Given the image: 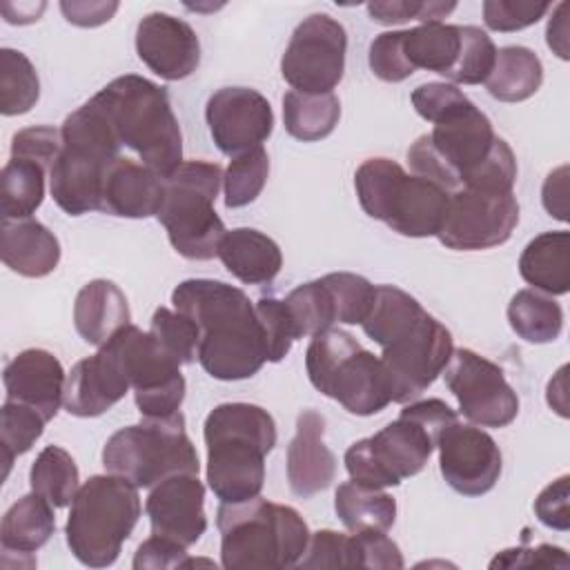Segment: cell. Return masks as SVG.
Here are the masks:
<instances>
[{
	"label": "cell",
	"instance_id": "681fc988",
	"mask_svg": "<svg viewBox=\"0 0 570 570\" xmlns=\"http://www.w3.org/2000/svg\"><path fill=\"white\" fill-rule=\"evenodd\" d=\"M470 102L472 100L452 82H423L412 91V105L416 114L432 125L452 118Z\"/></svg>",
	"mask_w": 570,
	"mask_h": 570
},
{
	"label": "cell",
	"instance_id": "7dc6e473",
	"mask_svg": "<svg viewBox=\"0 0 570 570\" xmlns=\"http://www.w3.org/2000/svg\"><path fill=\"white\" fill-rule=\"evenodd\" d=\"M517 180V158L510 145L497 136L488 158L463 180L461 187L490 191V194H510Z\"/></svg>",
	"mask_w": 570,
	"mask_h": 570
},
{
	"label": "cell",
	"instance_id": "2e32d148",
	"mask_svg": "<svg viewBox=\"0 0 570 570\" xmlns=\"http://www.w3.org/2000/svg\"><path fill=\"white\" fill-rule=\"evenodd\" d=\"M448 390L459 401L461 414L481 428H505L519 414V396L503 370L485 356L459 347L441 372Z\"/></svg>",
	"mask_w": 570,
	"mask_h": 570
},
{
	"label": "cell",
	"instance_id": "c3c4849f",
	"mask_svg": "<svg viewBox=\"0 0 570 570\" xmlns=\"http://www.w3.org/2000/svg\"><path fill=\"white\" fill-rule=\"evenodd\" d=\"M301 568H358V552L354 534L334 530H318L309 534L305 554L298 561Z\"/></svg>",
	"mask_w": 570,
	"mask_h": 570
},
{
	"label": "cell",
	"instance_id": "7402d4cb",
	"mask_svg": "<svg viewBox=\"0 0 570 570\" xmlns=\"http://www.w3.org/2000/svg\"><path fill=\"white\" fill-rule=\"evenodd\" d=\"M7 399L38 410L47 421L58 414L65 396L67 374L62 363L47 350L29 347L16 354L2 372Z\"/></svg>",
	"mask_w": 570,
	"mask_h": 570
},
{
	"label": "cell",
	"instance_id": "816d5d0a",
	"mask_svg": "<svg viewBox=\"0 0 570 570\" xmlns=\"http://www.w3.org/2000/svg\"><path fill=\"white\" fill-rule=\"evenodd\" d=\"M367 62L372 73L385 82H401L414 73L403 53V31L379 33L370 42Z\"/></svg>",
	"mask_w": 570,
	"mask_h": 570
},
{
	"label": "cell",
	"instance_id": "d590c367",
	"mask_svg": "<svg viewBox=\"0 0 570 570\" xmlns=\"http://www.w3.org/2000/svg\"><path fill=\"white\" fill-rule=\"evenodd\" d=\"M423 314L425 309L421 307V303L401 287L376 285L372 309L361 323V327L367 338L385 347L403 332H407Z\"/></svg>",
	"mask_w": 570,
	"mask_h": 570
},
{
	"label": "cell",
	"instance_id": "d4e9b609",
	"mask_svg": "<svg viewBox=\"0 0 570 570\" xmlns=\"http://www.w3.org/2000/svg\"><path fill=\"white\" fill-rule=\"evenodd\" d=\"M165 196V180L131 158L118 156L105 171L100 212L118 218L156 216Z\"/></svg>",
	"mask_w": 570,
	"mask_h": 570
},
{
	"label": "cell",
	"instance_id": "94428289",
	"mask_svg": "<svg viewBox=\"0 0 570 570\" xmlns=\"http://www.w3.org/2000/svg\"><path fill=\"white\" fill-rule=\"evenodd\" d=\"M60 11L69 24L98 27L111 20L118 11V2H60Z\"/></svg>",
	"mask_w": 570,
	"mask_h": 570
},
{
	"label": "cell",
	"instance_id": "91938a15",
	"mask_svg": "<svg viewBox=\"0 0 570 570\" xmlns=\"http://www.w3.org/2000/svg\"><path fill=\"white\" fill-rule=\"evenodd\" d=\"M403 416L416 421L419 425H423L434 441H439V434L456 421V412L441 399H423V401H410V405H405L401 410Z\"/></svg>",
	"mask_w": 570,
	"mask_h": 570
},
{
	"label": "cell",
	"instance_id": "ab89813d",
	"mask_svg": "<svg viewBox=\"0 0 570 570\" xmlns=\"http://www.w3.org/2000/svg\"><path fill=\"white\" fill-rule=\"evenodd\" d=\"M269 176V156L263 145L247 149L238 156H232L225 174H223V189H225V207L238 209L254 203Z\"/></svg>",
	"mask_w": 570,
	"mask_h": 570
},
{
	"label": "cell",
	"instance_id": "277c9868",
	"mask_svg": "<svg viewBox=\"0 0 570 570\" xmlns=\"http://www.w3.org/2000/svg\"><path fill=\"white\" fill-rule=\"evenodd\" d=\"M120 145L129 147L145 167L167 178L183 163V134L165 87L125 73L98 94Z\"/></svg>",
	"mask_w": 570,
	"mask_h": 570
},
{
	"label": "cell",
	"instance_id": "8d00e7d4",
	"mask_svg": "<svg viewBox=\"0 0 570 570\" xmlns=\"http://www.w3.org/2000/svg\"><path fill=\"white\" fill-rule=\"evenodd\" d=\"M47 169L33 160L11 158L0 176L2 218H29L45 200Z\"/></svg>",
	"mask_w": 570,
	"mask_h": 570
},
{
	"label": "cell",
	"instance_id": "603a6c76",
	"mask_svg": "<svg viewBox=\"0 0 570 570\" xmlns=\"http://www.w3.org/2000/svg\"><path fill=\"white\" fill-rule=\"evenodd\" d=\"M129 387L114 354L100 345L94 356L78 361L67 374L62 405L69 414L80 419L100 416L111 410Z\"/></svg>",
	"mask_w": 570,
	"mask_h": 570
},
{
	"label": "cell",
	"instance_id": "d6a6232c",
	"mask_svg": "<svg viewBox=\"0 0 570 570\" xmlns=\"http://www.w3.org/2000/svg\"><path fill=\"white\" fill-rule=\"evenodd\" d=\"M459 47V24L425 22L412 29H403V53L412 71L428 69L445 78L456 62Z\"/></svg>",
	"mask_w": 570,
	"mask_h": 570
},
{
	"label": "cell",
	"instance_id": "9c48e42d",
	"mask_svg": "<svg viewBox=\"0 0 570 570\" xmlns=\"http://www.w3.org/2000/svg\"><path fill=\"white\" fill-rule=\"evenodd\" d=\"M165 180L163 205L156 214L171 247L189 261H212L225 236L214 209L223 169L218 163L183 160Z\"/></svg>",
	"mask_w": 570,
	"mask_h": 570
},
{
	"label": "cell",
	"instance_id": "680465c9",
	"mask_svg": "<svg viewBox=\"0 0 570 570\" xmlns=\"http://www.w3.org/2000/svg\"><path fill=\"white\" fill-rule=\"evenodd\" d=\"M568 568V554L559 546L541 543L537 548H510L497 554L490 568Z\"/></svg>",
	"mask_w": 570,
	"mask_h": 570
},
{
	"label": "cell",
	"instance_id": "be15d7a7",
	"mask_svg": "<svg viewBox=\"0 0 570 570\" xmlns=\"http://www.w3.org/2000/svg\"><path fill=\"white\" fill-rule=\"evenodd\" d=\"M568 2H559L552 9V16L548 18V27H546V42L548 47L561 58L568 60L570 58V49H568Z\"/></svg>",
	"mask_w": 570,
	"mask_h": 570
},
{
	"label": "cell",
	"instance_id": "db71d44e",
	"mask_svg": "<svg viewBox=\"0 0 570 570\" xmlns=\"http://www.w3.org/2000/svg\"><path fill=\"white\" fill-rule=\"evenodd\" d=\"M60 149H62L60 129H53L49 125H36L29 129H20L11 138V158L33 160V163L42 165L47 171H51Z\"/></svg>",
	"mask_w": 570,
	"mask_h": 570
},
{
	"label": "cell",
	"instance_id": "30bf717a",
	"mask_svg": "<svg viewBox=\"0 0 570 570\" xmlns=\"http://www.w3.org/2000/svg\"><path fill=\"white\" fill-rule=\"evenodd\" d=\"M102 465L136 488H154L174 474H198L200 461L185 432V416L142 419L114 432L102 448Z\"/></svg>",
	"mask_w": 570,
	"mask_h": 570
},
{
	"label": "cell",
	"instance_id": "d6986e66",
	"mask_svg": "<svg viewBox=\"0 0 570 570\" xmlns=\"http://www.w3.org/2000/svg\"><path fill=\"white\" fill-rule=\"evenodd\" d=\"M205 120L214 145L225 156H238L263 145L274 129L269 100L249 87H223L205 107Z\"/></svg>",
	"mask_w": 570,
	"mask_h": 570
},
{
	"label": "cell",
	"instance_id": "3957f363",
	"mask_svg": "<svg viewBox=\"0 0 570 570\" xmlns=\"http://www.w3.org/2000/svg\"><path fill=\"white\" fill-rule=\"evenodd\" d=\"M220 563L227 570H283L298 566L309 543V528L296 508L261 494L240 503H220Z\"/></svg>",
	"mask_w": 570,
	"mask_h": 570
},
{
	"label": "cell",
	"instance_id": "4fadbf2b",
	"mask_svg": "<svg viewBox=\"0 0 570 570\" xmlns=\"http://www.w3.org/2000/svg\"><path fill=\"white\" fill-rule=\"evenodd\" d=\"M434 448L436 441L423 425L399 414L376 434L352 443L343 461L352 481L370 488H392L419 474Z\"/></svg>",
	"mask_w": 570,
	"mask_h": 570
},
{
	"label": "cell",
	"instance_id": "74e56055",
	"mask_svg": "<svg viewBox=\"0 0 570 570\" xmlns=\"http://www.w3.org/2000/svg\"><path fill=\"white\" fill-rule=\"evenodd\" d=\"M29 485L53 508L69 505L80 488V472L73 456L60 445H47L31 463Z\"/></svg>",
	"mask_w": 570,
	"mask_h": 570
},
{
	"label": "cell",
	"instance_id": "8fae6325",
	"mask_svg": "<svg viewBox=\"0 0 570 570\" xmlns=\"http://www.w3.org/2000/svg\"><path fill=\"white\" fill-rule=\"evenodd\" d=\"M494 140L490 118L470 102L452 118L434 125L430 134L419 136L407 149V163L414 176L428 178L452 194L488 158Z\"/></svg>",
	"mask_w": 570,
	"mask_h": 570
},
{
	"label": "cell",
	"instance_id": "83f0119b",
	"mask_svg": "<svg viewBox=\"0 0 570 570\" xmlns=\"http://www.w3.org/2000/svg\"><path fill=\"white\" fill-rule=\"evenodd\" d=\"M218 258L225 269L245 285H267L283 267L278 243L254 227L225 232L218 245Z\"/></svg>",
	"mask_w": 570,
	"mask_h": 570
},
{
	"label": "cell",
	"instance_id": "ac0fdd59",
	"mask_svg": "<svg viewBox=\"0 0 570 570\" xmlns=\"http://www.w3.org/2000/svg\"><path fill=\"white\" fill-rule=\"evenodd\" d=\"M439 470L445 483L463 497L490 492L503 470V456L497 441L481 428L450 423L436 441Z\"/></svg>",
	"mask_w": 570,
	"mask_h": 570
},
{
	"label": "cell",
	"instance_id": "6f0895ef",
	"mask_svg": "<svg viewBox=\"0 0 570 570\" xmlns=\"http://www.w3.org/2000/svg\"><path fill=\"white\" fill-rule=\"evenodd\" d=\"M570 476L563 474L557 481L548 483L539 497L534 499V514L537 519L559 532H566L570 528V510H568V497H570V488H568Z\"/></svg>",
	"mask_w": 570,
	"mask_h": 570
},
{
	"label": "cell",
	"instance_id": "f6af8a7d",
	"mask_svg": "<svg viewBox=\"0 0 570 570\" xmlns=\"http://www.w3.org/2000/svg\"><path fill=\"white\" fill-rule=\"evenodd\" d=\"M321 281L332 294L336 321L345 325H361L372 309L376 285L352 272H332L321 276Z\"/></svg>",
	"mask_w": 570,
	"mask_h": 570
},
{
	"label": "cell",
	"instance_id": "11a10c76",
	"mask_svg": "<svg viewBox=\"0 0 570 570\" xmlns=\"http://www.w3.org/2000/svg\"><path fill=\"white\" fill-rule=\"evenodd\" d=\"M358 552V568H374V570H394L403 568V554L399 546L381 530H365L352 532Z\"/></svg>",
	"mask_w": 570,
	"mask_h": 570
},
{
	"label": "cell",
	"instance_id": "1f68e13d",
	"mask_svg": "<svg viewBox=\"0 0 570 570\" xmlns=\"http://www.w3.org/2000/svg\"><path fill=\"white\" fill-rule=\"evenodd\" d=\"M334 510L350 532H387L396 521L394 497L383 492V488H370L356 481H345L336 488Z\"/></svg>",
	"mask_w": 570,
	"mask_h": 570
},
{
	"label": "cell",
	"instance_id": "ee69618b",
	"mask_svg": "<svg viewBox=\"0 0 570 570\" xmlns=\"http://www.w3.org/2000/svg\"><path fill=\"white\" fill-rule=\"evenodd\" d=\"M151 336L171 356L178 365L194 363L198 358V343L200 330L198 325L183 312H171L167 307H158L151 316Z\"/></svg>",
	"mask_w": 570,
	"mask_h": 570
},
{
	"label": "cell",
	"instance_id": "7bdbcfd3",
	"mask_svg": "<svg viewBox=\"0 0 570 570\" xmlns=\"http://www.w3.org/2000/svg\"><path fill=\"white\" fill-rule=\"evenodd\" d=\"M459 33H461L459 56L445 78L452 85H481L488 80L494 67L497 47L481 27L459 24Z\"/></svg>",
	"mask_w": 570,
	"mask_h": 570
},
{
	"label": "cell",
	"instance_id": "4316f807",
	"mask_svg": "<svg viewBox=\"0 0 570 570\" xmlns=\"http://www.w3.org/2000/svg\"><path fill=\"white\" fill-rule=\"evenodd\" d=\"M129 323V303L116 283L107 278H94L76 294L73 325L85 343L100 347Z\"/></svg>",
	"mask_w": 570,
	"mask_h": 570
},
{
	"label": "cell",
	"instance_id": "ba28073f",
	"mask_svg": "<svg viewBox=\"0 0 570 570\" xmlns=\"http://www.w3.org/2000/svg\"><path fill=\"white\" fill-rule=\"evenodd\" d=\"M305 370L309 383L350 414L372 416L392 403L381 356L363 350L350 332L330 327L316 334L305 352Z\"/></svg>",
	"mask_w": 570,
	"mask_h": 570
},
{
	"label": "cell",
	"instance_id": "52a82bcc",
	"mask_svg": "<svg viewBox=\"0 0 570 570\" xmlns=\"http://www.w3.org/2000/svg\"><path fill=\"white\" fill-rule=\"evenodd\" d=\"M361 209L407 238L436 236L448 212L450 191L441 185L407 176L390 158H367L354 174Z\"/></svg>",
	"mask_w": 570,
	"mask_h": 570
},
{
	"label": "cell",
	"instance_id": "60d3db41",
	"mask_svg": "<svg viewBox=\"0 0 570 570\" xmlns=\"http://www.w3.org/2000/svg\"><path fill=\"white\" fill-rule=\"evenodd\" d=\"M285 305L296 327V336H316L336 323V309L330 289L321 278L298 285L285 296Z\"/></svg>",
	"mask_w": 570,
	"mask_h": 570
},
{
	"label": "cell",
	"instance_id": "7c38bea8",
	"mask_svg": "<svg viewBox=\"0 0 570 570\" xmlns=\"http://www.w3.org/2000/svg\"><path fill=\"white\" fill-rule=\"evenodd\" d=\"M102 347L114 354L134 387L136 407L142 419H169L180 412L185 376L180 374V365L165 354L151 332H142L129 323Z\"/></svg>",
	"mask_w": 570,
	"mask_h": 570
},
{
	"label": "cell",
	"instance_id": "cb8c5ba5",
	"mask_svg": "<svg viewBox=\"0 0 570 570\" xmlns=\"http://www.w3.org/2000/svg\"><path fill=\"white\" fill-rule=\"evenodd\" d=\"M325 419L316 410H303L296 419V432L287 445L289 490L309 499L327 490L336 476V456L325 445Z\"/></svg>",
	"mask_w": 570,
	"mask_h": 570
},
{
	"label": "cell",
	"instance_id": "e575fe53",
	"mask_svg": "<svg viewBox=\"0 0 570 570\" xmlns=\"http://www.w3.org/2000/svg\"><path fill=\"white\" fill-rule=\"evenodd\" d=\"M508 323L525 343H552L563 330L561 305L532 287L519 289L508 305Z\"/></svg>",
	"mask_w": 570,
	"mask_h": 570
},
{
	"label": "cell",
	"instance_id": "b9f144b4",
	"mask_svg": "<svg viewBox=\"0 0 570 570\" xmlns=\"http://www.w3.org/2000/svg\"><path fill=\"white\" fill-rule=\"evenodd\" d=\"M49 421L27 403L7 399L0 410V445L4 454V476L16 456L31 450V445L40 439L45 425Z\"/></svg>",
	"mask_w": 570,
	"mask_h": 570
},
{
	"label": "cell",
	"instance_id": "5b68a950",
	"mask_svg": "<svg viewBox=\"0 0 570 570\" xmlns=\"http://www.w3.org/2000/svg\"><path fill=\"white\" fill-rule=\"evenodd\" d=\"M62 149L49 171L53 203L69 216L100 212L107 167L120 156V140L96 98L71 111L62 127Z\"/></svg>",
	"mask_w": 570,
	"mask_h": 570
},
{
	"label": "cell",
	"instance_id": "f35d334b",
	"mask_svg": "<svg viewBox=\"0 0 570 570\" xmlns=\"http://www.w3.org/2000/svg\"><path fill=\"white\" fill-rule=\"evenodd\" d=\"M40 98V80L31 60L4 47L0 51V111L4 116L27 114Z\"/></svg>",
	"mask_w": 570,
	"mask_h": 570
},
{
	"label": "cell",
	"instance_id": "6125c7cd",
	"mask_svg": "<svg viewBox=\"0 0 570 570\" xmlns=\"http://www.w3.org/2000/svg\"><path fill=\"white\" fill-rule=\"evenodd\" d=\"M541 203L557 220H568V165L552 169L541 189Z\"/></svg>",
	"mask_w": 570,
	"mask_h": 570
},
{
	"label": "cell",
	"instance_id": "6da1fadb",
	"mask_svg": "<svg viewBox=\"0 0 570 570\" xmlns=\"http://www.w3.org/2000/svg\"><path fill=\"white\" fill-rule=\"evenodd\" d=\"M171 303L198 325V361L212 379L243 381L267 361L254 303L240 287L187 278L174 287Z\"/></svg>",
	"mask_w": 570,
	"mask_h": 570
},
{
	"label": "cell",
	"instance_id": "4dcf8cb0",
	"mask_svg": "<svg viewBox=\"0 0 570 570\" xmlns=\"http://www.w3.org/2000/svg\"><path fill=\"white\" fill-rule=\"evenodd\" d=\"M543 82V65L539 56L521 45L497 49L494 67L485 80L492 98L501 102H521L539 91Z\"/></svg>",
	"mask_w": 570,
	"mask_h": 570
},
{
	"label": "cell",
	"instance_id": "8992f818",
	"mask_svg": "<svg viewBox=\"0 0 570 570\" xmlns=\"http://www.w3.org/2000/svg\"><path fill=\"white\" fill-rule=\"evenodd\" d=\"M140 517L138 488L118 474H94L76 492L65 525L71 554L89 568L111 566Z\"/></svg>",
	"mask_w": 570,
	"mask_h": 570
},
{
	"label": "cell",
	"instance_id": "e0dca14e",
	"mask_svg": "<svg viewBox=\"0 0 570 570\" xmlns=\"http://www.w3.org/2000/svg\"><path fill=\"white\" fill-rule=\"evenodd\" d=\"M519 223L514 194H490L461 187L450 194L436 238L448 249L479 252L503 245Z\"/></svg>",
	"mask_w": 570,
	"mask_h": 570
},
{
	"label": "cell",
	"instance_id": "484cf974",
	"mask_svg": "<svg viewBox=\"0 0 570 570\" xmlns=\"http://www.w3.org/2000/svg\"><path fill=\"white\" fill-rule=\"evenodd\" d=\"M2 263L27 278H42L60 263L56 234L36 218H2Z\"/></svg>",
	"mask_w": 570,
	"mask_h": 570
},
{
	"label": "cell",
	"instance_id": "f1b7e54d",
	"mask_svg": "<svg viewBox=\"0 0 570 570\" xmlns=\"http://www.w3.org/2000/svg\"><path fill=\"white\" fill-rule=\"evenodd\" d=\"M521 278L548 296L570 289V234L566 229L534 236L519 258Z\"/></svg>",
	"mask_w": 570,
	"mask_h": 570
},
{
	"label": "cell",
	"instance_id": "f546056e",
	"mask_svg": "<svg viewBox=\"0 0 570 570\" xmlns=\"http://www.w3.org/2000/svg\"><path fill=\"white\" fill-rule=\"evenodd\" d=\"M56 530L53 505L38 492L20 497L2 517L0 523V546L2 552L33 554L40 550Z\"/></svg>",
	"mask_w": 570,
	"mask_h": 570
},
{
	"label": "cell",
	"instance_id": "f5cc1de1",
	"mask_svg": "<svg viewBox=\"0 0 570 570\" xmlns=\"http://www.w3.org/2000/svg\"><path fill=\"white\" fill-rule=\"evenodd\" d=\"M456 9L454 2H414V0H392V2H370L367 13L381 24H403L407 20L441 22L448 13Z\"/></svg>",
	"mask_w": 570,
	"mask_h": 570
},
{
	"label": "cell",
	"instance_id": "7a4b0ae2",
	"mask_svg": "<svg viewBox=\"0 0 570 570\" xmlns=\"http://www.w3.org/2000/svg\"><path fill=\"white\" fill-rule=\"evenodd\" d=\"M207 445V485L220 503H240L261 494L265 456L276 445V423L254 403H220L203 425Z\"/></svg>",
	"mask_w": 570,
	"mask_h": 570
},
{
	"label": "cell",
	"instance_id": "9f6ffc18",
	"mask_svg": "<svg viewBox=\"0 0 570 570\" xmlns=\"http://www.w3.org/2000/svg\"><path fill=\"white\" fill-rule=\"evenodd\" d=\"M136 570H163V568H189V557H187V548L165 539V537H156L151 534L147 541H142L134 554V563Z\"/></svg>",
	"mask_w": 570,
	"mask_h": 570
},
{
	"label": "cell",
	"instance_id": "5bb4252c",
	"mask_svg": "<svg viewBox=\"0 0 570 570\" xmlns=\"http://www.w3.org/2000/svg\"><path fill=\"white\" fill-rule=\"evenodd\" d=\"M347 33L327 13L303 18L281 58L283 80L301 94H332L345 71Z\"/></svg>",
	"mask_w": 570,
	"mask_h": 570
},
{
	"label": "cell",
	"instance_id": "f907efd6",
	"mask_svg": "<svg viewBox=\"0 0 570 570\" xmlns=\"http://www.w3.org/2000/svg\"><path fill=\"white\" fill-rule=\"evenodd\" d=\"M550 9V2H530V0H485L483 2V22L492 31L510 33L521 31L539 22Z\"/></svg>",
	"mask_w": 570,
	"mask_h": 570
},
{
	"label": "cell",
	"instance_id": "ffe728a7",
	"mask_svg": "<svg viewBox=\"0 0 570 570\" xmlns=\"http://www.w3.org/2000/svg\"><path fill=\"white\" fill-rule=\"evenodd\" d=\"M151 534L194 546L207 530L205 485L198 474H174L156 483L145 501Z\"/></svg>",
	"mask_w": 570,
	"mask_h": 570
},
{
	"label": "cell",
	"instance_id": "bcb514c9",
	"mask_svg": "<svg viewBox=\"0 0 570 570\" xmlns=\"http://www.w3.org/2000/svg\"><path fill=\"white\" fill-rule=\"evenodd\" d=\"M254 309H256V318H258V325L263 332L267 361L269 363L283 361L289 354L292 343L298 338L285 301L274 298V296H263L254 303Z\"/></svg>",
	"mask_w": 570,
	"mask_h": 570
},
{
	"label": "cell",
	"instance_id": "44dd1931",
	"mask_svg": "<svg viewBox=\"0 0 570 570\" xmlns=\"http://www.w3.org/2000/svg\"><path fill=\"white\" fill-rule=\"evenodd\" d=\"M136 53L163 80H183L198 69L200 42L189 22L154 11L136 27Z\"/></svg>",
	"mask_w": 570,
	"mask_h": 570
},
{
	"label": "cell",
	"instance_id": "836d02e7",
	"mask_svg": "<svg viewBox=\"0 0 570 570\" xmlns=\"http://www.w3.org/2000/svg\"><path fill=\"white\" fill-rule=\"evenodd\" d=\"M341 118V102L334 94H301L287 91L283 96L285 131L303 142L327 138Z\"/></svg>",
	"mask_w": 570,
	"mask_h": 570
},
{
	"label": "cell",
	"instance_id": "9a60e30c",
	"mask_svg": "<svg viewBox=\"0 0 570 570\" xmlns=\"http://www.w3.org/2000/svg\"><path fill=\"white\" fill-rule=\"evenodd\" d=\"M452 352L450 330L428 312L407 332L385 345L381 361L387 372L392 403L419 399L445 370Z\"/></svg>",
	"mask_w": 570,
	"mask_h": 570
}]
</instances>
